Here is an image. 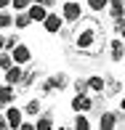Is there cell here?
Returning <instances> with one entry per match:
<instances>
[{"label": "cell", "instance_id": "6da1fadb", "mask_svg": "<svg viewBox=\"0 0 125 130\" xmlns=\"http://www.w3.org/2000/svg\"><path fill=\"white\" fill-rule=\"evenodd\" d=\"M75 32L72 37V45L77 48V53H82V56H101V51L106 48V43L109 40H104V29L96 19H80L77 24H69Z\"/></svg>", "mask_w": 125, "mask_h": 130}, {"label": "cell", "instance_id": "7a4b0ae2", "mask_svg": "<svg viewBox=\"0 0 125 130\" xmlns=\"http://www.w3.org/2000/svg\"><path fill=\"white\" fill-rule=\"evenodd\" d=\"M64 88H69V77H67L64 72H56V74H51V77H45L43 82H40V93H43V96L61 93Z\"/></svg>", "mask_w": 125, "mask_h": 130}, {"label": "cell", "instance_id": "3957f363", "mask_svg": "<svg viewBox=\"0 0 125 130\" xmlns=\"http://www.w3.org/2000/svg\"><path fill=\"white\" fill-rule=\"evenodd\" d=\"M72 111L75 114H88L91 109H96V98L91 96V93H75V98H72Z\"/></svg>", "mask_w": 125, "mask_h": 130}, {"label": "cell", "instance_id": "277c9868", "mask_svg": "<svg viewBox=\"0 0 125 130\" xmlns=\"http://www.w3.org/2000/svg\"><path fill=\"white\" fill-rule=\"evenodd\" d=\"M61 16H64V21H67V24H77V21L82 19L80 3H77V0H67V3L61 5Z\"/></svg>", "mask_w": 125, "mask_h": 130}, {"label": "cell", "instance_id": "5b68a950", "mask_svg": "<svg viewBox=\"0 0 125 130\" xmlns=\"http://www.w3.org/2000/svg\"><path fill=\"white\" fill-rule=\"evenodd\" d=\"M106 53H109V61L112 64H120L125 58V43H122V37H112L109 43H106Z\"/></svg>", "mask_w": 125, "mask_h": 130}, {"label": "cell", "instance_id": "8992f818", "mask_svg": "<svg viewBox=\"0 0 125 130\" xmlns=\"http://www.w3.org/2000/svg\"><path fill=\"white\" fill-rule=\"evenodd\" d=\"M5 120H8L11 130H19L24 125V109H19V106H8L5 109Z\"/></svg>", "mask_w": 125, "mask_h": 130}, {"label": "cell", "instance_id": "52a82bcc", "mask_svg": "<svg viewBox=\"0 0 125 130\" xmlns=\"http://www.w3.org/2000/svg\"><path fill=\"white\" fill-rule=\"evenodd\" d=\"M13 101H16V90H13V85L3 82V85H0V111H5L8 106H13Z\"/></svg>", "mask_w": 125, "mask_h": 130}, {"label": "cell", "instance_id": "ba28073f", "mask_svg": "<svg viewBox=\"0 0 125 130\" xmlns=\"http://www.w3.org/2000/svg\"><path fill=\"white\" fill-rule=\"evenodd\" d=\"M11 56H13V61L19 64V67H27V64L32 61V51H29L24 43H19V45H16V48L11 51Z\"/></svg>", "mask_w": 125, "mask_h": 130}, {"label": "cell", "instance_id": "9c48e42d", "mask_svg": "<svg viewBox=\"0 0 125 130\" xmlns=\"http://www.w3.org/2000/svg\"><path fill=\"white\" fill-rule=\"evenodd\" d=\"M64 16L61 13H48V19L43 21V27H45V32H51V35H56V32H61L64 29Z\"/></svg>", "mask_w": 125, "mask_h": 130}, {"label": "cell", "instance_id": "30bf717a", "mask_svg": "<svg viewBox=\"0 0 125 130\" xmlns=\"http://www.w3.org/2000/svg\"><path fill=\"white\" fill-rule=\"evenodd\" d=\"M117 111H101L99 117V130H115L117 127Z\"/></svg>", "mask_w": 125, "mask_h": 130}, {"label": "cell", "instance_id": "8fae6325", "mask_svg": "<svg viewBox=\"0 0 125 130\" xmlns=\"http://www.w3.org/2000/svg\"><path fill=\"white\" fill-rule=\"evenodd\" d=\"M35 80H37V69H35V64H29V67H24V77H21L19 88L21 90H29L35 85Z\"/></svg>", "mask_w": 125, "mask_h": 130}, {"label": "cell", "instance_id": "7c38bea8", "mask_svg": "<svg viewBox=\"0 0 125 130\" xmlns=\"http://www.w3.org/2000/svg\"><path fill=\"white\" fill-rule=\"evenodd\" d=\"M21 77H24V67H19V64H13V67L5 72V77H3V82H8V85H19L21 82Z\"/></svg>", "mask_w": 125, "mask_h": 130}, {"label": "cell", "instance_id": "4fadbf2b", "mask_svg": "<svg viewBox=\"0 0 125 130\" xmlns=\"http://www.w3.org/2000/svg\"><path fill=\"white\" fill-rule=\"evenodd\" d=\"M88 90H91V93H99V96H104V90H106V77H101V74L88 77Z\"/></svg>", "mask_w": 125, "mask_h": 130}, {"label": "cell", "instance_id": "5bb4252c", "mask_svg": "<svg viewBox=\"0 0 125 130\" xmlns=\"http://www.w3.org/2000/svg\"><path fill=\"white\" fill-rule=\"evenodd\" d=\"M106 11H109V19L112 21H122L125 19V3H120V0H112Z\"/></svg>", "mask_w": 125, "mask_h": 130}, {"label": "cell", "instance_id": "9a60e30c", "mask_svg": "<svg viewBox=\"0 0 125 130\" xmlns=\"http://www.w3.org/2000/svg\"><path fill=\"white\" fill-rule=\"evenodd\" d=\"M27 13L32 16V21H45V19H48V8H45V5H40V3H32Z\"/></svg>", "mask_w": 125, "mask_h": 130}, {"label": "cell", "instance_id": "2e32d148", "mask_svg": "<svg viewBox=\"0 0 125 130\" xmlns=\"http://www.w3.org/2000/svg\"><path fill=\"white\" fill-rule=\"evenodd\" d=\"M120 90H122V82L117 80V77H112V74H106V90H104V96H120Z\"/></svg>", "mask_w": 125, "mask_h": 130}, {"label": "cell", "instance_id": "e0dca14e", "mask_svg": "<svg viewBox=\"0 0 125 130\" xmlns=\"http://www.w3.org/2000/svg\"><path fill=\"white\" fill-rule=\"evenodd\" d=\"M40 111H43V101L40 98H29L27 106H24V114L27 117H40Z\"/></svg>", "mask_w": 125, "mask_h": 130}, {"label": "cell", "instance_id": "ac0fdd59", "mask_svg": "<svg viewBox=\"0 0 125 130\" xmlns=\"http://www.w3.org/2000/svg\"><path fill=\"white\" fill-rule=\"evenodd\" d=\"M29 24H32V16H29L27 11H19V13H16V21H13V29H27Z\"/></svg>", "mask_w": 125, "mask_h": 130}, {"label": "cell", "instance_id": "d6986e66", "mask_svg": "<svg viewBox=\"0 0 125 130\" xmlns=\"http://www.w3.org/2000/svg\"><path fill=\"white\" fill-rule=\"evenodd\" d=\"M35 127H37V130H53L56 125H53V117L51 114H40L37 120H35Z\"/></svg>", "mask_w": 125, "mask_h": 130}, {"label": "cell", "instance_id": "ffe728a7", "mask_svg": "<svg viewBox=\"0 0 125 130\" xmlns=\"http://www.w3.org/2000/svg\"><path fill=\"white\" fill-rule=\"evenodd\" d=\"M16 21V13H11V11H0V29H11Z\"/></svg>", "mask_w": 125, "mask_h": 130}, {"label": "cell", "instance_id": "44dd1931", "mask_svg": "<svg viewBox=\"0 0 125 130\" xmlns=\"http://www.w3.org/2000/svg\"><path fill=\"white\" fill-rule=\"evenodd\" d=\"M75 130H91V120L85 114H75V122H72Z\"/></svg>", "mask_w": 125, "mask_h": 130}, {"label": "cell", "instance_id": "7402d4cb", "mask_svg": "<svg viewBox=\"0 0 125 130\" xmlns=\"http://www.w3.org/2000/svg\"><path fill=\"white\" fill-rule=\"evenodd\" d=\"M13 64H16V61H13V56H11L8 51H3V53H0V69H3V72H8Z\"/></svg>", "mask_w": 125, "mask_h": 130}, {"label": "cell", "instance_id": "603a6c76", "mask_svg": "<svg viewBox=\"0 0 125 130\" xmlns=\"http://www.w3.org/2000/svg\"><path fill=\"white\" fill-rule=\"evenodd\" d=\"M112 0H88V8L91 11H106Z\"/></svg>", "mask_w": 125, "mask_h": 130}, {"label": "cell", "instance_id": "cb8c5ba5", "mask_svg": "<svg viewBox=\"0 0 125 130\" xmlns=\"http://www.w3.org/2000/svg\"><path fill=\"white\" fill-rule=\"evenodd\" d=\"M32 3H35V0H13L11 5H13V11L19 13V11H29V5H32Z\"/></svg>", "mask_w": 125, "mask_h": 130}, {"label": "cell", "instance_id": "d4e9b609", "mask_svg": "<svg viewBox=\"0 0 125 130\" xmlns=\"http://www.w3.org/2000/svg\"><path fill=\"white\" fill-rule=\"evenodd\" d=\"M19 43H21V40H19V35H8V37H5V51L11 53V51L16 48V45H19Z\"/></svg>", "mask_w": 125, "mask_h": 130}, {"label": "cell", "instance_id": "484cf974", "mask_svg": "<svg viewBox=\"0 0 125 130\" xmlns=\"http://www.w3.org/2000/svg\"><path fill=\"white\" fill-rule=\"evenodd\" d=\"M72 88H75V93H88V80H80V77H77L72 82Z\"/></svg>", "mask_w": 125, "mask_h": 130}, {"label": "cell", "instance_id": "4316f807", "mask_svg": "<svg viewBox=\"0 0 125 130\" xmlns=\"http://www.w3.org/2000/svg\"><path fill=\"white\" fill-rule=\"evenodd\" d=\"M112 29H115V32L125 40V19H122V21H112Z\"/></svg>", "mask_w": 125, "mask_h": 130}, {"label": "cell", "instance_id": "83f0119b", "mask_svg": "<svg viewBox=\"0 0 125 130\" xmlns=\"http://www.w3.org/2000/svg\"><path fill=\"white\" fill-rule=\"evenodd\" d=\"M0 130H11V125H8V120H5V114H0Z\"/></svg>", "mask_w": 125, "mask_h": 130}, {"label": "cell", "instance_id": "f1b7e54d", "mask_svg": "<svg viewBox=\"0 0 125 130\" xmlns=\"http://www.w3.org/2000/svg\"><path fill=\"white\" fill-rule=\"evenodd\" d=\"M11 3H13V0H0V11H8Z\"/></svg>", "mask_w": 125, "mask_h": 130}, {"label": "cell", "instance_id": "f546056e", "mask_svg": "<svg viewBox=\"0 0 125 130\" xmlns=\"http://www.w3.org/2000/svg\"><path fill=\"white\" fill-rule=\"evenodd\" d=\"M19 130H37V127H35V122H24V125H21Z\"/></svg>", "mask_w": 125, "mask_h": 130}, {"label": "cell", "instance_id": "4dcf8cb0", "mask_svg": "<svg viewBox=\"0 0 125 130\" xmlns=\"http://www.w3.org/2000/svg\"><path fill=\"white\" fill-rule=\"evenodd\" d=\"M35 3H40V5H45V8H51V5L56 3V0H35Z\"/></svg>", "mask_w": 125, "mask_h": 130}, {"label": "cell", "instance_id": "1f68e13d", "mask_svg": "<svg viewBox=\"0 0 125 130\" xmlns=\"http://www.w3.org/2000/svg\"><path fill=\"white\" fill-rule=\"evenodd\" d=\"M3 51H5V37L0 35V53H3Z\"/></svg>", "mask_w": 125, "mask_h": 130}, {"label": "cell", "instance_id": "d6a6232c", "mask_svg": "<svg viewBox=\"0 0 125 130\" xmlns=\"http://www.w3.org/2000/svg\"><path fill=\"white\" fill-rule=\"evenodd\" d=\"M56 130H75L72 125H61V127H56Z\"/></svg>", "mask_w": 125, "mask_h": 130}, {"label": "cell", "instance_id": "836d02e7", "mask_svg": "<svg viewBox=\"0 0 125 130\" xmlns=\"http://www.w3.org/2000/svg\"><path fill=\"white\" fill-rule=\"evenodd\" d=\"M120 111H125V96L120 98Z\"/></svg>", "mask_w": 125, "mask_h": 130}, {"label": "cell", "instance_id": "e575fe53", "mask_svg": "<svg viewBox=\"0 0 125 130\" xmlns=\"http://www.w3.org/2000/svg\"><path fill=\"white\" fill-rule=\"evenodd\" d=\"M120 3H122V0H120Z\"/></svg>", "mask_w": 125, "mask_h": 130}]
</instances>
